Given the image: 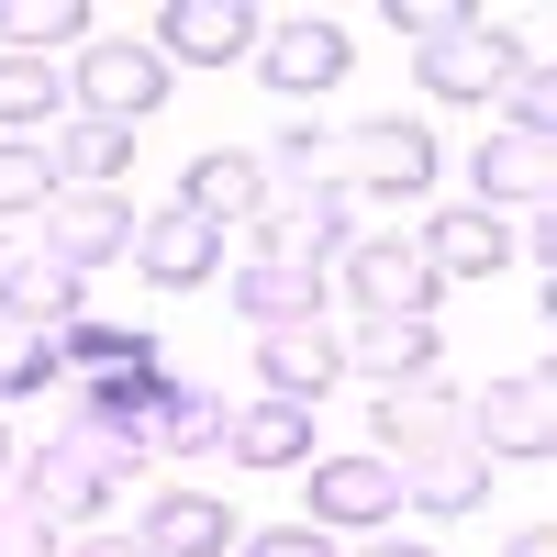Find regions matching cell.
Here are the masks:
<instances>
[{"instance_id": "6da1fadb", "label": "cell", "mask_w": 557, "mask_h": 557, "mask_svg": "<svg viewBox=\"0 0 557 557\" xmlns=\"http://www.w3.org/2000/svg\"><path fill=\"white\" fill-rule=\"evenodd\" d=\"M380 457H391L401 502H435V513H469L491 491V457L469 446V412H457L435 380L424 391H380Z\"/></svg>"}, {"instance_id": "7a4b0ae2", "label": "cell", "mask_w": 557, "mask_h": 557, "mask_svg": "<svg viewBox=\"0 0 557 557\" xmlns=\"http://www.w3.org/2000/svg\"><path fill=\"white\" fill-rule=\"evenodd\" d=\"M391 23L412 34V78H424L435 101H491V89L513 78V34H491L480 12H446V0H401Z\"/></svg>"}, {"instance_id": "3957f363", "label": "cell", "mask_w": 557, "mask_h": 557, "mask_svg": "<svg viewBox=\"0 0 557 557\" xmlns=\"http://www.w3.org/2000/svg\"><path fill=\"white\" fill-rule=\"evenodd\" d=\"M123 469H134L123 446H101V435H57V446H34V457H23V502H34L45 524H67V513L89 524V513L112 502Z\"/></svg>"}, {"instance_id": "277c9868", "label": "cell", "mask_w": 557, "mask_h": 557, "mask_svg": "<svg viewBox=\"0 0 557 557\" xmlns=\"http://www.w3.org/2000/svg\"><path fill=\"white\" fill-rule=\"evenodd\" d=\"M469 446L546 469V457H557V391H546V368H513V380H491V391L469 401Z\"/></svg>"}, {"instance_id": "5b68a950", "label": "cell", "mask_w": 557, "mask_h": 557, "mask_svg": "<svg viewBox=\"0 0 557 557\" xmlns=\"http://www.w3.org/2000/svg\"><path fill=\"white\" fill-rule=\"evenodd\" d=\"M335 246H346V190H335V178H268L257 257H278V268H323Z\"/></svg>"}, {"instance_id": "8992f818", "label": "cell", "mask_w": 557, "mask_h": 557, "mask_svg": "<svg viewBox=\"0 0 557 557\" xmlns=\"http://www.w3.org/2000/svg\"><path fill=\"white\" fill-rule=\"evenodd\" d=\"M357 67V34L335 12H290V23H257V78L290 89V101H312V89H335Z\"/></svg>"}, {"instance_id": "52a82bcc", "label": "cell", "mask_w": 557, "mask_h": 557, "mask_svg": "<svg viewBox=\"0 0 557 557\" xmlns=\"http://www.w3.org/2000/svg\"><path fill=\"white\" fill-rule=\"evenodd\" d=\"M335 346H346V368H357V380H380V391H424L435 368H446L435 312H357Z\"/></svg>"}, {"instance_id": "ba28073f", "label": "cell", "mask_w": 557, "mask_h": 557, "mask_svg": "<svg viewBox=\"0 0 557 557\" xmlns=\"http://www.w3.org/2000/svg\"><path fill=\"white\" fill-rule=\"evenodd\" d=\"M157 101H168V57H157V45H134V34L78 45V112H101V123H146Z\"/></svg>"}, {"instance_id": "9c48e42d", "label": "cell", "mask_w": 557, "mask_h": 557, "mask_svg": "<svg viewBox=\"0 0 557 557\" xmlns=\"http://www.w3.org/2000/svg\"><path fill=\"white\" fill-rule=\"evenodd\" d=\"M346 190H368V201H424L435 190V134L424 123H357L346 134Z\"/></svg>"}, {"instance_id": "30bf717a", "label": "cell", "mask_w": 557, "mask_h": 557, "mask_svg": "<svg viewBox=\"0 0 557 557\" xmlns=\"http://www.w3.org/2000/svg\"><path fill=\"white\" fill-rule=\"evenodd\" d=\"M401 513L391 457H312V535H380Z\"/></svg>"}, {"instance_id": "8fae6325", "label": "cell", "mask_w": 557, "mask_h": 557, "mask_svg": "<svg viewBox=\"0 0 557 557\" xmlns=\"http://www.w3.org/2000/svg\"><path fill=\"white\" fill-rule=\"evenodd\" d=\"M134 246V201L123 190H57V201H45V257H57V268H112Z\"/></svg>"}, {"instance_id": "7c38bea8", "label": "cell", "mask_w": 557, "mask_h": 557, "mask_svg": "<svg viewBox=\"0 0 557 557\" xmlns=\"http://www.w3.org/2000/svg\"><path fill=\"white\" fill-rule=\"evenodd\" d=\"M346 301H368V312H435L446 278L424 268L412 235H368V246H346Z\"/></svg>"}, {"instance_id": "4fadbf2b", "label": "cell", "mask_w": 557, "mask_h": 557, "mask_svg": "<svg viewBox=\"0 0 557 557\" xmlns=\"http://www.w3.org/2000/svg\"><path fill=\"white\" fill-rule=\"evenodd\" d=\"M157 57L168 67H235V57H257V12L246 0H157Z\"/></svg>"}, {"instance_id": "5bb4252c", "label": "cell", "mask_w": 557, "mask_h": 557, "mask_svg": "<svg viewBox=\"0 0 557 557\" xmlns=\"http://www.w3.org/2000/svg\"><path fill=\"white\" fill-rule=\"evenodd\" d=\"M235 469H312V412L301 401H278V391H257V401H235L223 412V435H212Z\"/></svg>"}, {"instance_id": "9a60e30c", "label": "cell", "mask_w": 557, "mask_h": 557, "mask_svg": "<svg viewBox=\"0 0 557 557\" xmlns=\"http://www.w3.org/2000/svg\"><path fill=\"white\" fill-rule=\"evenodd\" d=\"M123 257L146 268L157 290H190V278L223 268V235H212L201 212H178V201H168V212H134V246H123Z\"/></svg>"}, {"instance_id": "2e32d148", "label": "cell", "mask_w": 557, "mask_h": 557, "mask_svg": "<svg viewBox=\"0 0 557 557\" xmlns=\"http://www.w3.org/2000/svg\"><path fill=\"white\" fill-rule=\"evenodd\" d=\"M78 301H89V278L57 268L45 246H34V257H0V323H23V335H67Z\"/></svg>"}, {"instance_id": "e0dca14e", "label": "cell", "mask_w": 557, "mask_h": 557, "mask_svg": "<svg viewBox=\"0 0 557 557\" xmlns=\"http://www.w3.org/2000/svg\"><path fill=\"white\" fill-rule=\"evenodd\" d=\"M45 168H57V190H112V178L134 168V123L57 112V123H45Z\"/></svg>"}, {"instance_id": "ac0fdd59", "label": "cell", "mask_w": 557, "mask_h": 557, "mask_svg": "<svg viewBox=\"0 0 557 557\" xmlns=\"http://www.w3.org/2000/svg\"><path fill=\"white\" fill-rule=\"evenodd\" d=\"M178 212H201L212 235H223V223H257V212H268V157H246V146L190 157V178H178Z\"/></svg>"}, {"instance_id": "d6986e66", "label": "cell", "mask_w": 557, "mask_h": 557, "mask_svg": "<svg viewBox=\"0 0 557 557\" xmlns=\"http://www.w3.org/2000/svg\"><path fill=\"white\" fill-rule=\"evenodd\" d=\"M346 380V346L335 335H323V323H290V335H257V391H278V401H323V391H335Z\"/></svg>"}, {"instance_id": "ffe728a7", "label": "cell", "mask_w": 557, "mask_h": 557, "mask_svg": "<svg viewBox=\"0 0 557 557\" xmlns=\"http://www.w3.org/2000/svg\"><path fill=\"white\" fill-rule=\"evenodd\" d=\"M412 246H424L435 278H502V268H513V223H502V212H435Z\"/></svg>"}, {"instance_id": "44dd1931", "label": "cell", "mask_w": 557, "mask_h": 557, "mask_svg": "<svg viewBox=\"0 0 557 557\" xmlns=\"http://www.w3.org/2000/svg\"><path fill=\"white\" fill-rule=\"evenodd\" d=\"M235 312L257 323V335H290V323H312V312H323V268L246 257V268H235Z\"/></svg>"}, {"instance_id": "7402d4cb", "label": "cell", "mask_w": 557, "mask_h": 557, "mask_svg": "<svg viewBox=\"0 0 557 557\" xmlns=\"http://www.w3.org/2000/svg\"><path fill=\"white\" fill-rule=\"evenodd\" d=\"M546 168H557V146H535V134H491V146H480V212H546L557 201Z\"/></svg>"}, {"instance_id": "603a6c76", "label": "cell", "mask_w": 557, "mask_h": 557, "mask_svg": "<svg viewBox=\"0 0 557 557\" xmlns=\"http://www.w3.org/2000/svg\"><path fill=\"white\" fill-rule=\"evenodd\" d=\"M146 546H157V557H223V546H235V513H223L212 491H157Z\"/></svg>"}, {"instance_id": "cb8c5ba5", "label": "cell", "mask_w": 557, "mask_h": 557, "mask_svg": "<svg viewBox=\"0 0 557 557\" xmlns=\"http://www.w3.org/2000/svg\"><path fill=\"white\" fill-rule=\"evenodd\" d=\"M223 435V412H212V391H157L146 401V424H134V457H190V446H212Z\"/></svg>"}, {"instance_id": "d4e9b609", "label": "cell", "mask_w": 557, "mask_h": 557, "mask_svg": "<svg viewBox=\"0 0 557 557\" xmlns=\"http://www.w3.org/2000/svg\"><path fill=\"white\" fill-rule=\"evenodd\" d=\"M67 112V89H57V67L45 57H12L0 45V123H12V146H45V123Z\"/></svg>"}, {"instance_id": "484cf974", "label": "cell", "mask_w": 557, "mask_h": 557, "mask_svg": "<svg viewBox=\"0 0 557 557\" xmlns=\"http://www.w3.org/2000/svg\"><path fill=\"white\" fill-rule=\"evenodd\" d=\"M157 346H146V323H101V312H78L67 335H57V368H89V380H101V368H146Z\"/></svg>"}, {"instance_id": "4316f807", "label": "cell", "mask_w": 557, "mask_h": 557, "mask_svg": "<svg viewBox=\"0 0 557 557\" xmlns=\"http://www.w3.org/2000/svg\"><path fill=\"white\" fill-rule=\"evenodd\" d=\"M0 34H12V57H45V45L89 34V0H0Z\"/></svg>"}, {"instance_id": "83f0119b", "label": "cell", "mask_w": 557, "mask_h": 557, "mask_svg": "<svg viewBox=\"0 0 557 557\" xmlns=\"http://www.w3.org/2000/svg\"><path fill=\"white\" fill-rule=\"evenodd\" d=\"M45 201H57L45 146H12V134H0V212H45Z\"/></svg>"}, {"instance_id": "f1b7e54d", "label": "cell", "mask_w": 557, "mask_h": 557, "mask_svg": "<svg viewBox=\"0 0 557 557\" xmlns=\"http://www.w3.org/2000/svg\"><path fill=\"white\" fill-rule=\"evenodd\" d=\"M502 89H513V123H502V134H535V146H557V89H546V57H524Z\"/></svg>"}, {"instance_id": "f546056e", "label": "cell", "mask_w": 557, "mask_h": 557, "mask_svg": "<svg viewBox=\"0 0 557 557\" xmlns=\"http://www.w3.org/2000/svg\"><path fill=\"white\" fill-rule=\"evenodd\" d=\"M57 380V335H23V323H0V391H45Z\"/></svg>"}, {"instance_id": "4dcf8cb0", "label": "cell", "mask_w": 557, "mask_h": 557, "mask_svg": "<svg viewBox=\"0 0 557 557\" xmlns=\"http://www.w3.org/2000/svg\"><path fill=\"white\" fill-rule=\"evenodd\" d=\"M0 557H57V524H45L23 491H0Z\"/></svg>"}, {"instance_id": "1f68e13d", "label": "cell", "mask_w": 557, "mask_h": 557, "mask_svg": "<svg viewBox=\"0 0 557 557\" xmlns=\"http://www.w3.org/2000/svg\"><path fill=\"white\" fill-rule=\"evenodd\" d=\"M246 557H335V535H312V524H268Z\"/></svg>"}, {"instance_id": "d6a6232c", "label": "cell", "mask_w": 557, "mask_h": 557, "mask_svg": "<svg viewBox=\"0 0 557 557\" xmlns=\"http://www.w3.org/2000/svg\"><path fill=\"white\" fill-rule=\"evenodd\" d=\"M78 557H157L146 535H78Z\"/></svg>"}, {"instance_id": "836d02e7", "label": "cell", "mask_w": 557, "mask_h": 557, "mask_svg": "<svg viewBox=\"0 0 557 557\" xmlns=\"http://www.w3.org/2000/svg\"><path fill=\"white\" fill-rule=\"evenodd\" d=\"M502 557H557V535H546V524H524V535L502 546Z\"/></svg>"}, {"instance_id": "e575fe53", "label": "cell", "mask_w": 557, "mask_h": 557, "mask_svg": "<svg viewBox=\"0 0 557 557\" xmlns=\"http://www.w3.org/2000/svg\"><path fill=\"white\" fill-rule=\"evenodd\" d=\"M368 557H435V546H401V535H380V546H368Z\"/></svg>"}, {"instance_id": "d590c367", "label": "cell", "mask_w": 557, "mask_h": 557, "mask_svg": "<svg viewBox=\"0 0 557 557\" xmlns=\"http://www.w3.org/2000/svg\"><path fill=\"white\" fill-rule=\"evenodd\" d=\"M12 469H23V457H12V435H0V491H12Z\"/></svg>"}, {"instance_id": "8d00e7d4", "label": "cell", "mask_w": 557, "mask_h": 557, "mask_svg": "<svg viewBox=\"0 0 557 557\" xmlns=\"http://www.w3.org/2000/svg\"><path fill=\"white\" fill-rule=\"evenodd\" d=\"M0 257H12V246H0Z\"/></svg>"}]
</instances>
